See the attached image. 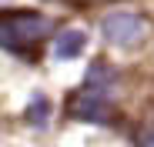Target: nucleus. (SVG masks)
Instances as JSON below:
<instances>
[{
    "instance_id": "f257e3e1",
    "label": "nucleus",
    "mask_w": 154,
    "mask_h": 147,
    "mask_svg": "<svg viewBox=\"0 0 154 147\" xmlns=\"http://www.w3.org/2000/svg\"><path fill=\"white\" fill-rule=\"evenodd\" d=\"M47 34H50V20L44 14H10L4 20V30H0L7 50H23Z\"/></svg>"
},
{
    "instance_id": "f03ea898",
    "label": "nucleus",
    "mask_w": 154,
    "mask_h": 147,
    "mask_svg": "<svg viewBox=\"0 0 154 147\" xmlns=\"http://www.w3.org/2000/svg\"><path fill=\"white\" fill-rule=\"evenodd\" d=\"M147 23L137 17V14H111L104 17V37L114 44V47H131L144 37Z\"/></svg>"
},
{
    "instance_id": "7ed1b4c3",
    "label": "nucleus",
    "mask_w": 154,
    "mask_h": 147,
    "mask_svg": "<svg viewBox=\"0 0 154 147\" xmlns=\"http://www.w3.org/2000/svg\"><path fill=\"white\" fill-rule=\"evenodd\" d=\"M84 47H87V34L84 30H64L54 40V60H74V57L84 54Z\"/></svg>"
},
{
    "instance_id": "20e7f679",
    "label": "nucleus",
    "mask_w": 154,
    "mask_h": 147,
    "mask_svg": "<svg viewBox=\"0 0 154 147\" xmlns=\"http://www.w3.org/2000/svg\"><path fill=\"white\" fill-rule=\"evenodd\" d=\"M74 114L84 120H94V124H104L111 117V100H104V94H84L81 104L74 107Z\"/></svg>"
},
{
    "instance_id": "39448f33",
    "label": "nucleus",
    "mask_w": 154,
    "mask_h": 147,
    "mask_svg": "<svg viewBox=\"0 0 154 147\" xmlns=\"http://www.w3.org/2000/svg\"><path fill=\"white\" fill-rule=\"evenodd\" d=\"M111 80H114V70H107L104 64H94L91 74H87V87H91V90H97V87H111Z\"/></svg>"
},
{
    "instance_id": "423d86ee",
    "label": "nucleus",
    "mask_w": 154,
    "mask_h": 147,
    "mask_svg": "<svg viewBox=\"0 0 154 147\" xmlns=\"http://www.w3.org/2000/svg\"><path fill=\"white\" fill-rule=\"evenodd\" d=\"M47 110H50L47 97H44V94H37V97H34V104L27 107V117H30V124H40V127H44V124H47Z\"/></svg>"
},
{
    "instance_id": "0eeeda50",
    "label": "nucleus",
    "mask_w": 154,
    "mask_h": 147,
    "mask_svg": "<svg viewBox=\"0 0 154 147\" xmlns=\"http://www.w3.org/2000/svg\"><path fill=\"white\" fill-rule=\"evenodd\" d=\"M147 144H151V147H154V127H151V137H147Z\"/></svg>"
}]
</instances>
